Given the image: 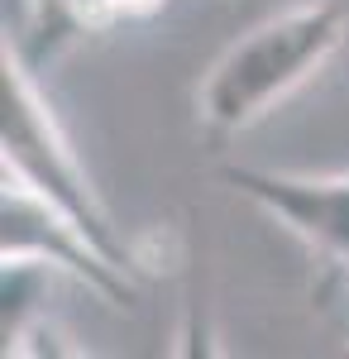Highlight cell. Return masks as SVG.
<instances>
[{
    "mask_svg": "<svg viewBox=\"0 0 349 359\" xmlns=\"http://www.w3.org/2000/svg\"><path fill=\"white\" fill-rule=\"evenodd\" d=\"M349 34V15L335 0H296L278 10L215 57L196 82V130L211 149L249 135L301 82H311Z\"/></svg>",
    "mask_w": 349,
    "mask_h": 359,
    "instance_id": "cell-1",
    "label": "cell"
},
{
    "mask_svg": "<svg viewBox=\"0 0 349 359\" xmlns=\"http://www.w3.org/2000/svg\"><path fill=\"white\" fill-rule=\"evenodd\" d=\"M0 168L20 172L34 192H43L53 206H62L110 259H120L130 273H139L135 240H125L115 230L96 182L86 177L77 149H72V139L62 135L53 106L39 91V72L10 43L0 57Z\"/></svg>",
    "mask_w": 349,
    "mask_h": 359,
    "instance_id": "cell-2",
    "label": "cell"
},
{
    "mask_svg": "<svg viewBox=\"0 0 349 359\" xmlns=\"http://www.w3.org/2000/svg\"><path fill=\"white\" fill-rule=\"evenodd\" d=\"M0 177H5V192H0V225H5L0 254L5 259H39L57 273H72L91 292H101L110 306L135 302V273L120 259H110L62 206L34 192L20 172L0 168Z\"/></svg>",
    "mask_w": 349,
    "mask_h": 359,
    "instance_id": "cell-3",
    "label": "cell"
},
{
    "mask_svg": "<svg viewBox=\"0 0 349 359\" xmlns=\"http://www.w3.org/2000/svg\"><path fill=\"white\" fill-rule=\"evenodd\" d=\"M225 187L254 201L292 240L349 273V172H287V168L225 163Z\"/></svg>",
    "mask_w": 349,
    "mask_h": 359,
    "instance_id": "cell-4",
    "label": "cell"
}]
</instances>
